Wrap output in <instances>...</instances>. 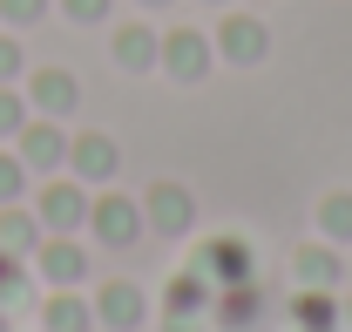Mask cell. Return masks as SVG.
I'll return each mask as SVG.
<instances>
[{"label":"cell","instance_id":"6da1fadb","mask_svg":"<svg viewBox=\"0 0 352 332\" xmlns=\"http://www.w3.org/2000/svg\"><path fill=\"white\" fill-rule=\"evenodd\" d=\"M88 231H95V245H102V251H129L149 224H142V204H135V197L102 190V197H88Z\"/></svg>","mask_w":352,"mask_h":332},{"label":"cell","instance_id":"7a4b0ae2","mask_svg":"<svg viewBox=\"0 0 352 332\" xmlns=\"http://www.w3.org/2000/svg\"><path fill=\"white\" fill-rule=\"evenodd\" d=\"M34 217H41L47 238H75V231H88V183H75V176H47L41 197H34Z\"/></svg>","mask_w":352,"mask_h":332},{"label":"cell","instance_id":"3957f363","mask_svg":"<svg viewBox=\"0 0 352 332\" xmlns=\"http://www.w3.org/2000/svg\"><path fill=\"white\" fill-rule=\"evenodd\" d=\"M14 156L28 163V176H54V169H68V136L54 116H28L21 136H14Z\"/></svg>","mask_w":352,"mask_h":332},{"label":"cell","instance_id":"277c9868","mask_svg":"<svg viewBox=\"0 0 352 332\" xmlns=\"http://www.w3.org/2000/svg\"><path fill=\"white\" fill-rule=\"evenodd\" d=\"M142 204V224L156 231V238H190V224H197V197L183 190V183H149V197H135Z\"/></svg>","mask_w":352,"mask_h":332},{"label":"cell","instance_id":"5b68a950","mask_svg":"<svg viewBox=\"0 0 352 332\" xmlns=\"http://www.w3.org/2000/svg\"><path fill=\"white\" fill-rule=\"evenodd\" d=\"M210 61H217V41H204L197 28L163 34V54H156V68H163L170 82H204V75H210Z\"/></svg>","mask_w":352,"mask_h":332},{"label":"cell","instance_id":"8992f818","mask_svg":"<svg viewBox=\"0 0 352 332\" xmlns=\"http://www.w3.org/2000/svg\"><path fill=\"white\" fill-rule=\"evenodd\" d=\"M116 169H122V149H116V136H102V129H88V136H68V176L75 183H116Z\"/></svg>","mask_w":352,"mask_h":332},{"label":"cell","instance_id":"52a82bcc","mask_svg":"<svg viewBox=\"0 0 352 332\" xmlns=\"http://www.w3.org/2000/svg\"><path fill=\"white\" fill-rule=\"evenodd\" d=\"M142 319H149V291L135 285V278H109V285H95V326L135 332Z\"/></svg>","mask_w":352,"mask_h":332},{"label":"cell","instance_id":"ba28073f","mask_svg":"<svg viewBox=\"0 0 352 332\" xmlns=\"http://www.w3.org/2000/svg\"><path fill=\"white\" fill-rule=\"evenodd\" d=\"M217 54H223V61H237V68H258L264 54H271V28H264L258 14H223Z\"/></svg>","mask_w":352,"mask_h":332},{"label":"cell","instance_id":"9c48e42d","mask_svg":"<svg viewBox=\"0 0 352 332\" xmlns=\"http://www.w3.org/2000/svg\"><path fill=\"white\" fill-rule=\"evenodd\" d=\"M190 271H204L217 291L223 285H251V245H244V238H210V245L197 251Z\"/></svg>","mask_w":352,"mask_h":332},{"label":"cell","instance_id":"30bf717a","mask_svg":"<svg viewBox=\"0 0 352 332\" xmlns=\"http://www.w3.org/2000/svg\"><path fill=\"white\" fill-rule=\"evenodd\" d=\"M34 271H41L54 291H75L88 278V251L75 245V238H41V245H34Z\"/></svg>","mask_w":352,"mask_h":332},{"label":"cell","instance_id":"8fae6325","mask_svg":"<svg viewBox=\"0 0 352 332\" xmlns=\"http://www.w3.org/2000/svg\"><path fill=\"white\" fill-rule=\"evenodd\" d=\"M75 102H82V82L68 75V68H34L28 75V109H41V116H75Z\"/></svg>","mask_w":352,"mask_h":332},{"label":"cell","instance_id":"7c38bea8","mask_svg":"<svg viewBox=\"0 0 352 332\" xmlns=\"http://www.w3.org/2000/svg\"><path fill=\"white\" fill-rule=\"evenodd\" d=\"M292 271H298V291H339V285H346L339 245H305L298 258H292Z\"/></svg>","mask_w":352,"mask_h":332},{"label":"cell","instance_id":"4fadbf2b","mask_svg":"<svg viewBox=\"0 0 352 332\" xmlns=\"http://www.w3.org/2000/svg\"><path fill=\"white\" fill-rule=\"evenodd\" d=\"M116 68H129V75H149L156 68V54H163V34H149V21H129V28H116Z\"/></svg>","mask_w":352,"mask_h":332},{"label":"cell","instance_id":"5bb4252c","mask_svg":"<svg viewBox=\"0 0 352 332\" xmlns=\"http://www.w3.org/2000/svg\"><path fill=\"white\" fill-rule=\"evenodd\" d=\"M41 238L47 231H41V217L28 204H0V251H7V258H34Z\"/></svg>","mask_w":352,"mask_h":332},{"label":"cell","instance_id":"9a60e30c","mask_svg":"<svg viewBox=\"0 0 352 332\" xmlns=\"http://www.w3.org/2000/svg\"><path fill=\"white\" fill-rule=\"evenodd\" d=\"M217 298V285L204 278V271H176L170 285H163V312H183V319H204V305Z\"/></svg>","mask_w":352,"mask_h":332},{"label":"cell","instance_id":"2e32d148","mask_svg":"<svg viewBox=\"0 0 352 332\" xmlns=\"http://www.w3.org/2000/svg\"><path fill=\"white\" fill-rule=\"evenodd\" d=\"M41 332H95V305L82 291H54L41 305Z\"/></svg>","mask_w":352,"mask_h":332},{"label":"cell","instance_id":"e0dca14e","mask_svg":"<svg viewBox=\"0 0 352 332\" xmlns=\"http://www.w3.org/2000/svg\"><path fill=\"white\" fill-rule=\"evenodd\" d=\"M292 319H298V332H339V298L332 291H298Z\"/></svg>","mask_w":352,"mask_h":332},{"label":"cell","instance_id":"ac0fdd59","mask_svg":"<svg viewBox=\"0 0 352 332\" xmlns=\"http://www.w3.org/2000/svg\"><path fill=\"white\" fill-rule=\"evenodd\" d=\"M318 238L325 245H352V190H332L318 204Z\"/></svg>","mask_w":352,"mask_h":332},{"label":"cell","instance_id":"d6986e66","mask_svg":"<svg viewBox=\"0 0 352 332\" xmlns=\"http://www.w3.org/2000/svg\"><path fill=\"white\" fill-rule=\"evenodd\" d=\"M28 197V163L14 149H0V204H21Z\"/></svg>","mask_w":352,"mask_h":332},{"label":"cell","instance_id":"ffe728a7","mask_svg":"<svg viewBox=\"0 0 352 332\" xmlns=\"http://www.w3.org/2000/svg\"><path fill=\"white\" fill-rule=\"evenodd\" d=\"M28 116H34V109H28V95H14V82H0V136L14 143V136H21V123H28Z\"/></svg>","mask_w":352,"mask_h":332},{"label":"cell","instance_id":"44dd1931","mask_svg":"<svg viewBox=\"0 0 352 332\" xmlns=\"http://www.w3.org/2000/svg\"><path fill=\"white\" fill-rule=\"evenodd\" d=\"M54 0H0V28H34Z\"/></svg>","mask_w":352,"mask_h":332},{"label":"cell","instance_id":"7402d4cb","mask_svg":"<svg viewBox=\"0 0 352 332\" xmlns=\"http://www.w3.org/2000/svg\"><path fill=\"white\" fill-rule=\"evenodd\" d=\"M21 75H28V54L14 34H0V82H21Z\"/></svg>","mask_w":352,"mask_h":332},{"label":"cell","instance_id":"603a6c76","mask_svg":"<svg viewBox=\"0 0 352 332\" xmlns=\"http://www.w3.org/2000/svg\"><path fill=\"white\" fill-rule=\"evenodd\" d=\"M109 7H116V0H61V14H68V21H82V28L109 21Z\"/></svg>","mask_w":352,"mask_h":332},{"label":"cell","instance_id":"cb8c5ba5","mask_svg":"<svg viewBox=\"0 0 352 332\" xmlns=\"http://www.w3.org/2000/svg\"><path fill=\"white\" fill-rule=\"evenodd\" d=\"M163 332H204V319H183V312H170V319H163Z\"/></svg>","mask_w":352,"mask_h":332},{"label":"cell","instance_id":"d4e9b609","mask_svg":"<svg viewBox=\"0 0 352 332\" xmlns=\"http://www.w3.org/2000/svg\"><path fill=\"white\" fill-rule=\"evenodd\" d=\"M339 332H352V291L339 298Z\"/></svg>","mask_w":352,"mask_h":332},{"label":"cell","instance_id":"484cf974","mask_svg":"<svg viewBox=\"0 0 352 332\" xmlns=\"http://www.w3.org/2000/svg\"><path fill=\"white\" fill-rule=\"evenodd\" d=\"M135 7H149V14H156V7H170V0H135Z\"/></svg>","mask_w":352,"mask_h":332},{"label":"cell","instance_id":"4316f807","mask_svg":"<svg viewBox=\"0 0 352 332\" xmlns=\"http://www.w3.org/2000/svg\"><path fill=\"white\" fill-rule=\"evenodd\" d=\"M217 7H223V0H217Z\"/></svg>","mask_w":352,"mask_h":332}]
</instances>
